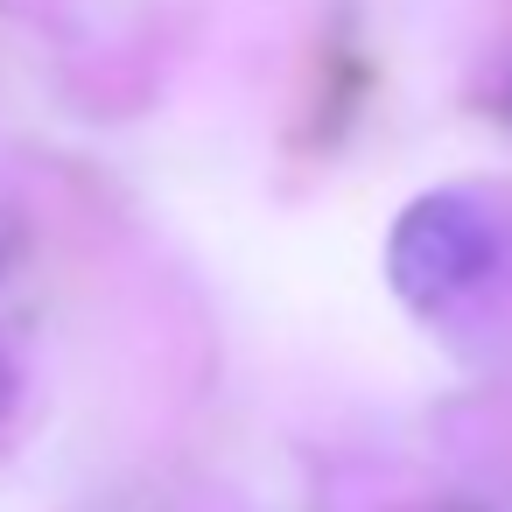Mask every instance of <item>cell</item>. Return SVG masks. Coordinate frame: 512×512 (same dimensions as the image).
I'll list each match as a JSON object with an SVG mask.
<instances>
[{
  "label": "cell",
  "instance_id": "1",
  "mask_svg": "<svg viewBox=\"0 0 512 512\" xmlns=\"http://www.w3.org/2000/svg\"><path fill=\"white\" fill-rule=\"evenodd\" d=\"M386 260H393V288H400L421 316H442V309L470 302V295L498 274L505 232H498V218H491L477 197L435 190V197H421V204L400 211Z\"/></svg>",
  "mask_w": 512,
  "mask_h": 512
},
{
  "label": "cell",
  "instance_id": "2",
  "mask_svg": "<svg viewBox=\"0 0 512 512\" xmlns=\"http://www.w3.org/2000/svg\"><path fill=\"white\" fill-rule=\"evenodd\" d=\"M15 253H22V211L0 197V274H8V260H15Z\"/></svg>",
  "mask_w": 512,
  "mask_h": 512
},
{
  "label": "cell",
  "instance_id": "3",
  "mask_svg": "<svg viewBox=\"0 0 512 512\" xmlns=\"http://www.w3.org/2000/svg\"><path fill=\"white\" fill-rule=\"evenodd\" d=\"M15 393H22V372H15V358H8V344H0V421H8V407H15Z\"/></svg>",
  "mask_w": 512,
  "mask_h": 512
},
{
  "label": "cell",
  "instance_id": "4",
  "mask_svg": "<svg viewBox=\"0 0 512 512\" xmlns=\"http://www.w3.org/2000/svg\"><path fill=\"white\" fill-rule=\"evenodd\" d=\"M498 113H505V120H512V78H505V85H498Z\"/></svg>",
  "mask_w": 512,
  "mask_h": 512
}]
</instances>
